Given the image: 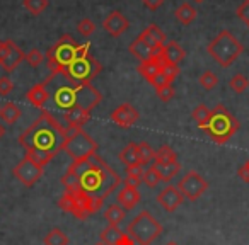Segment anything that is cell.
<instances>
[{
  "instance_id": "49",
  "label": "cell",
  "mask_w": 249,
  "mask_h": 245,
  "mask_svg": "<svg viewBox=\"0 0 249 245\" xmlns=\"http://www.w3.org/2000/svg\"><path fill=\"white\" fill-rule=\"evenodd\" d=\"M9 41H11V39H7V41H0V65H2V62H4L5 56H7V53H9Z\"/></svg>"
},
{
  "instance_id": "38",
  "label": "cell",
  "mask_w": 249,
  "mask_h": 245,
  "mask_svg": "<svg viewBox=\"0 0 249 245\" xmlns=\"http://www.w3.org/2000/svg\"><path fill=\"white\" fill-rule=\"evenodd\" d=\"M229 85H231V89L234 90V92L242 94V92H246V89L249 87V80H248V77H244L242 73H237V75H234L229 80Z\"/></svg>"
},
{
  "instance_id": "35",
  "label": "cell",
  "mask_w": 249,
  "mask_h": 245,
  "mask_svg": "<svg viewBox=\"0 0 249 245\" xmlns=\"http://www.w3.org/2000/svg\"><path fill=\"white\" fill-rule=\"evenodd\" d=\"M139 160L142 165H149L150 162L156 160V150H154L147 142L139 143Z\"/></svg>"
},
{
  "instance_id": "28",
  "label": "cell",
  "mask_w": 249,
  "mask_h": 245,
  "mask_svg": "<svg viewBox=\"0 0 249 245\" xmlns=\"http://www.w3.org/2000/svg\"><path fill=\"white\" fill-rule=\"evenodd\" d=\"M176 19L181 22L183 26H190L191 22L196 19V16H198V12H196V9L193 7L191 4H188V2H184V4H181L179 7L176 9Z\"/></svg>"
},
{
  "instance_id": "8",
  "label": "cell",
  "mask_w": 249,
  "mask_h": 245,
  "mask_svg": "<svg viewBox=\"0 0 249 245\" xmlns=\"http://www.w3.org/2000/svg\"><path fill=\"white\" fill-rule=\"evenodd\" d=\"M126 233L135 244L150 245L162 235V225L147 210L140 211L126 227Z\"/></svg>"
},
{
  "instance_id": "24",
  "label": "cell",
  "mask_w": 249,
  "mask_h": 245,
  "mask_svg": "<svg viewBox=\"0 0 249 245\" xmlns=\"http://www.w3.org/2000/svg\"><path fill=\"white\" fill-rule=\"evenodd\" d=\"M162 66H164V62H162V58H160V51H159V55H157L156 58L149 60V62L140 63L137 70L142 73V77L147 80V82H150V80H152L157 73L162 72Z\"/></svg>"
},
{
  "instance_id": "30",
  "label": "cell",
  "mask_w": 249,
  "mask_h": 245,
  "mask_svg": "<svg viewBox=\"0 0 249 245\" xmlns=\"http://www.w3.org/2000/svg\"><path fill=\"white\" fill-rule=\"evenodd\" d=\"M124 213H126V211H124L120 204H109V206L104 210V220L107 221V225L118 227V225L124 220Z\"/></svg>"
},
{
  "instance_id": "55",
  "label": "cell",
  "mask_w": 249,
  "mask_h": 245,
  "mask_svg": "<svg viewBox=\"0 0 249 245\" xmlns=\"http://www.w3.org/2000/svg\"><path fill=\"white\" fill-rule=\"evenodd\" d=\"M248 28H249V26H248Z\"/></svg>"
},
{
  "instance_id": "47",
  "label": "cell",
  "mask_w": 249,
  "mask_h": 245,
  "mask_svg": "<svg viewBox=\"0 0 249 245\" xmlns=\"http://www.w3.org/2000/svg\"><path fill=\"white\" fill-rule=\"evenodd\" d=\"M142 2H143V5L152 12H156L157 9H160L164 4V0H142Z\"/></svg>"
},
{
  "instance_id": "6",
  "label": "cell",
  "mask_w": 249,
  "mask_h": 245,
  "mask_svg": "<svg viewBox=\"0 0 249 245\" xmlns=\"http://www.w3.org/2000/svg\"><path fill=\"white\" fill-rule=\"evenodd\" d=\"M207 51L215 62L224 68H229L244 51L242 43L231 31H220L207 46Z\"/></svg>"
},
{
  "instance_id": "12",
  "label": "cell",
  "mask_w": 249,
  "mask_h": 245,
  "mask_svg": "<svg viewBox=\"0 0 249 245\" xmlns=\"http://www.w3.org/2000/svg\"><path fill=\"white\" fill-rule=\"evenodd\" d=\"M12 174H14L19 182L24 184L26 187H33L43 177V169L24 157V159L12 169Z\"/></svg>"
},
{
  "instance_id": "18",
  "label": "cell",
  "mask_w": 249,
  "mask_h": 245,
  "mask_svg": "<svg viewBox=\"0 0 249 245\" xmlns=\"http://www.w3.org/2000/svg\"><path fill=\"white\" fill-rule=\"evenodd\" d=\"M139 38H142L143 41L152 49H156V51H160V49L166 46V34H164L162 29L157 24H150L149 28H145Z\"/></svg>"
},
{
  "instance_id": "40",
  "label": "cell",
  "mask_w": 249,
  "mask_h": 245,
  "mask_svg": "<svg viewBox=\"0 0 249 245\" xmlns=\"http://www.w3.org/2000/svg\"><path fill=\"white\" fill-rule=\"evenodd\" d=\"M77 31H79V34L84 36V38H89V36L96 31V24H94L90 19L84 17L82 21H79V24H77Z\"/></svg>"
},
{
  "instance_id": "5",
  "label": "cell",
  "mask_w": 249,
  "mask_h": 245,
  "mask_svg": "<svg viewBox=\"0 0 249 245\" xmlns=\"http://www.w3.org/2000/svg\"><path fill=\"white\" fill-rule=\"evenodd\" d=\"M82 48H84V45H77L72 36H69V34L62 36V38L48 49V53H46L48 68H50V72H52V75H50V79L46 80V82H50L55 75H62V73L69 68L70 63L77 58V55L82 51Z\"/></svg>"
},
{
  "instance_id": "23",
  "label": "cell",
  "mask_w": 249,
  "mask_h": 245,
  "mask_svg": "<svg viewBox=\"0 0 249 245\" xmlns=\"http://www.w3.org/2000/svg\"><path fill=\"white\" fill-rule=\"evenodd\" d=\"M130 53H132L133 56H135L137 60H139L140 63L143 62H149V60L156 58L157 55H159V51H156V49H152L149 45H147L145 41H143L142 38H137L135 41L130 45Z\"/></svg>"
},
{
  "instance_id": "4",
  "label": "cell",
  "mask_w": 249,
  "mask_h": 245,
  "mask_svg": "<svg viewBox=\"0 0 249 245\" xmlns=\"http://www.w3.org/2000/svg\"><path fill=\"white\" fill-rule=\"evenodd\" d=\"M239 119L234 117V114L229 113V109H225L224 106L218 104L215 109H212V114L208 117L207 125L203 126V131L213 140L218 145L227 143L235 133L239 131Z\"/></svg>"
},
{
  "instance_id": "20",
  "label": "cell",
  "mask_w": 249,
  "mask_h": 245,
  "mask_svg": "<svg viewBox=\"0 0 249 245\" xmlns=\"http://www.w3.org/2000/svg\"><path fill=\"white\" fill-rule=\"evenodd\" d=\"M90 119V113L79 107H73L63 113V121H65V128H75V130H82L86 123H89Z\"/></svg>"
},
{
  "instance_id": "44",
  "label": "cell",
  "mask_w": 249,
  "mask_h": 245,
  "mask_svg": "<svg viewBox=\"0 0 249 245\" xmlns=\"http://www.w3.org/2000/svg\"><path fill=\"white\" fill-rule=\"evenodd\" d=\"M174 87H173V83H169V85H166V87H162V89H159L157 90V96H159V99L162 100V102H169L171 99L174 97Z\"/></svg>"
},
{
  "instance_id": "22",
  "label": "cell",
  "mask_w": 249,
  "mask_h": 245,
  "mask_svg": "<svg viewBox=\"0 0 249 245\" xmlns=\"http://www.w3.org/2000/svg\"><path fill=\"white\" fill-rule=\"evenodd\" d=\"M46 85H48L46 82L36 83L35 87H31V89L26 92V99H28V102L33 104L35 107H38V109H41V107L45 106L50 99V92H48V89H46Z\"/></svg>"
},
{
  "instance_id": "3",
  "label": "cell",
  "mask_w": 249,
  "mask_h": 245,
  "mask_svg": "<svg viewBox=\"0 0 249 245\" xmlns=\"http://www.w3.org/2000/svg\"><path fill=\"white\" fill-rule=\"evenodd\" d=\"M53 102L60 109H73L79 107L87 113H92L94 107L103 102V94L92 83H79V85H62L53 94Z\"/></svg>"
},
{
  "instance_id": "13",
  "label": "cell",
  "mask_w": 249,
  "mask_h": 245,
  "mask_svg": "<svg viewBox=\"0 0 249 245\" xmlns=\"http://www.w3.org/2000/svg\"><path fill=\"white\" fill-rule=\"evenodd\" d=\"M140 119V114L135 107L132 106L130 102H124V104H120L116 109L111 113V121L116 123L120 128L123 130H128L135 125L137 121Z\"/></svg>"
},
{
  "instance_id": "54",
  "label": "cell",
  "mask_w": 249,
  "mask_h": 245,
  "mask_svg": "<svg viewBox=\"0 0 249 245\" xmlns=\"http://www.w3.org/2000/svg\"><path fill=\"white\" fill-rule=\"evenodd\" d=\"M246 163H248V165H249V160H248V162H246Z\"/></svg>"
},
{
  "instance_id": "19",
  "label": "cell",
  "mask_w": 249,
  "mask_h": 245,
  "mask_svg": "<svg viewBox=\"0 0 249 245\" xmlns=\"http://www.w3.org/2000/svg\"><path fill=\"white\" fill-rule=\"evenodd\" d=\"M26 60V53L16 45L14 41H9V53L5 56V60L2 62V68H4L5 73H11L21 65Z\"/></svg>"
},
{
  "instance_id": "16",
  "label": "cell",
  "mask_w": 249,
  "mask_h": 245,
  "mask_svg": "<svg viewBox=\"0 0 249 245\" xmlns=\"http://www.w3.org/2000/svg\"><path fill=\"white\" fill-rule=\"evenodd\" d=\"M116 199H118V204H120V206L123 208L124 211H132L133 208H135L137 204L140 203L142 196H140L139 187L130 186V184H124V186L121 187L120 191H118Z\"/></svg>"
},
{
  "instance_id": "2",
  "label": "cell",
  "mask_w": 249,
  "mask_h": 245,
  "mask_svg": "<svg viewBox=\"0 0 249 245\" xmlns=\"http://www.w3.org/2000/svg\"><path fill=\"white\" fill-rule=\"evenodd\" d=\"M67 138H69V128L60 125L50 111L43 109L38 119L19 135V145L24 150H43L56 157V153L65 145Z\"/></svg>"
},
{
  "instance_id": "43",
  "label": "cell",
  "mask_w": 249,
  "mask_h": 245,
  "mask_svg": "<svg viewBox=\"0 0 249 245\" xmlns=\"http://www.w3.org/2000/svg\"><path fill=\"white\" fill-rule=\"evenodd\" d=\"M162 73L166 75V79L169 80V82H173V80L179 75V65H169V63H164Z\"/></svg>"
},
{
  "instance_id": "36",
  "label": "cell",
  "mask_w": 249,
  "mask_h": 245,
  "mask_svg": "<svg viewBox=\"0 0 249 245\" xmlns=\"http://www.w3.org/2000/svg\"><path fill=\"white\" fill-rule=\"evenodd\" d=\"M154 162H178V155L169 145H162L156 150V160Z\"/></svg>"
},
{
  "instance_id": "14",
  "label": "cell",
  "mask_w": 249,
  "mask_h": 245,
  "mask_svg": "<svg viewBox=\"0 0 249 245\" xmlns=\"http://www.w3.org/2000/svg\"><path fill=\"white\" fill-rule=\"evenodd\" d=\"M184 201V196L179 193L176 186H166L159 194H157V203L160 204L164 211L167 213H174L178 208L183 204Z\"/></svg>"
},
{
  "instance_id": "32",
  "label": "cell",
  "mask_w": 249,
  "mask_h": 245,
  "mask_svg": "<svg viewBox=\"0 0 249 245\" xmlns=\"http://www.w3.org/2000/svg\"><path fill=\"white\" fill-rule=\"evenodd\" d=\"M142 176H143V165L137 163V165L126 167V177H124V184L139 187L142 184Z\"/></svg>"
},
{
  "instance_id": "41",
  "label": "cell",
  "mask_w": 249,
  "mask_h": 245,
  "mask_svg": "<svg viewBox=\"0 0 249 245\" xmlns=\"http://www.w3.org/2000/svg\"><path fill=\"white\" fill-rule=\"evenodd\" d=\"M43 60H45V55H43V51H39L38 48H33L26 53V62L31 66H39L43 63Z\"/></svg>"
},
{
  "instance_id": "10",
  "label": "cell",
  "mask_w": 249,
  "mask_h": 245,
  "mask_svg": "<svg viewBox=\"0 0 249 245\" xmlns=\"http://www.w3.org/2000/svg\"><path fill=\"white\" fill-rule=\"evenodd\" d=\"M58 206L65 213L73 214L77 220H87L94 213L90 204L87 203V199L79 193H67L65 191L58 199Z\"/></svg>"
},
{
  "instance_id": "42",
  "label": "cell",
  "mask_w": 249,
  "mask_h": 245,
  "mask_svg": "<svg viewBox=\"0 0 249 245\" xmlns=\"http://www.w3.org/2000/svg\"><path fill=\"white\" fill-rule=\"evenodd\" d=\"M14 89V83L9 79V75H2L0 77V96H9Z\"/></svg>"
},
{
  "instance_id": "29",
  "label": "cell",
  "mask_w": 249,
  "mask_h": 245,
  "mask_svg": "<svg viewBox=\"0 0 249 245\" xmlns=\"http://www.w3.org/2000/svg\"><path fill=\"white\" fill-rule=\"evenodd\" d=\"M26 159H29L33 163H36V165H39L41 169H45V167L55 159V155L48 152H43V150L29 148V150H26Z\"/></svg>"
},
{
  "instance_id": "52",
  "label": "cell",
  "mask_w": 249,
  "mask_h": 245,
  "mask_svg": "<svg viewBox=\"0 0 249 245\" xmlns=\"http://www.w3.org/2000/svg\"><path fill=\"white\" fill-rule=\"evenodd\" d=\"M193 2H196V4H203L205 0H193Z\"/></svg>"
},
{
  "instance_id": "17",
  "label": "cell",
  "mask_w": 249,
  "mask_h": 245,
  "mask_svg": "<svg viewBox=\"0 0 249 245\" xmlns=\"http://www.w3.org/2000/svg\"><path fill=\"white\" fill-rule=\"evenodd\" d=\"M101 242L106 245H135V242L128 237V233L120 230L118 227L107 225L103 231H101Z\"/></svg>"
},
{
  "instance_id": "21",
  "label": "cell",
  "mask_w": 249,
  "mask_h": 245,
  "mask_svg": "<svg viewBox=\"0 0 249 245\" xmlns=\"http://www.w3.org/2000/svg\"><path fill=\"white\" fill-rule=\"evenodd\" d=\"M160 58L164 63H169V65H179L186 58V51L176 41H169L160 49Z\"/></svg>"
},
{
  "instance_id": "26",
  "label": "cell",
  "mask_w": 249,
  "mask_h": 245,
  "mask_svg": "<svg viewBox=\"0 0 249 245\" xmlns=\"http://www.w3.org/2000/svg\"><path fill=\"white\" fill-rule=\"evenodd\" d=\"M118 159H120V162L123 163V165H126V167L140 163V160H139V145H137V143H133V142H130L128 145L124 147V148L118 153ZM140 165H142V163H140Z\"/></svg>"
},
{
  "instance_id": "9",
  "label": "cell",
  "mask_w": 249,
  "mask_h": 245,
  "mask_svg": "<svg viewBox=\"0 0 249 245\" xmlns=\"http://www.w3.org/2000/svg\"><path fill=\"white\" fill-rule=\"evenodd\" d=\"M62 150L72 159V162H79V160H87L96 155L99 145L84 130L69 128V138Z\"/></svg>"
},
{
  "instance_id": "33",
  "label": "cell",
  "mask_w": 249,
  "mask_h": 245,
  "mask_svg": "<svg viewBox=\"0 0 249 245\" xmlns=\"http://www.w3.org/2000/svg\"><path fill=\"white\" fill-rule=\"evenodd\" d=\"M210 114H212V109H208L205 104H198V106L193 109V113H191V117L195 119V123L198 125V128L201 130L205 125H207Z\"/></svg>"
},
{
  "instance_id": "46",
  "label": "cell",
  "mask_w": 249,
  "mask_h": 245,
  "mask_svg": "<svg viewBox=\"0 0 249 245\" xmlns=\"http://www.w3.org/2000/svg\"><path fill=\"white\" fill-rule=\"evenodd\" d=\"M149 83L154 87V89H156V92H157V90H159V89H162V87L169 85V83H173V82H169V80L166 79V75H164V73L160 72V73H157V75L154 77V79L150 80Z\"/></svg>"
},
{
  "instance_id": "34",
  "label": "cell",
  "mask_w": 249,
  "mask_h": 245,
  "mask_svg": "<svg viewBox=\"0 0 249 245\" xmlns=\"http://www.w3.org/2000/svg\"><path fill=\"white\" fill-rule=\"evenodd\" d=\"M142 182L145 184L147 187H150V189H154V187H157L160 182H162V179H160V176H159V172H157V170H156V167L150 165V167H147V169L143 170Z\"/></svg>"
},
{
  "instance_id": "48",
  "label": "cell",
  "mask_w": 249,
  "mask_h": 245,
  "mask_svg": "<svg viewBox=\"0 0 249 245\" xmlns=\"http://www.w3.org/2000/svg\"><path fill=\"white\" fill-rule=\"evenodd\" d=\"M237 176L241 177L242 182H246V184L249 182V165H248V163H244V165H242V167H239Z\"/></svg>"
},
{
  "instance_id": "7",
  "label": "cell",
  "mask_w": 249,
  "mask_h": 245,
  "mask_svg": "<svg viewBox=\"0 0 249 245\" xmlns=\"http://www.w3.org/2000/svg\"><path fill=\"white\" fill-rule=\"evenodd\" d=\"M103 70V65L89 53V43H86L82 51L77 55V58L69 65V68L62 73L72 85L79 83H90Z\"/></svg>"
},
{
  "instance_id": "50",
  "label": "cell",
  "mask_w": 249,
  "mask_h": 245,
  "mask_svg": "<svg viewBox=\"0 0 249 245\" xmlns=\"http://www.w3.org/2000/svg\"><path fill=\"white\" fill-rule=\"evenodd\" d=\"M4 136H5V128L2 125H0V140L4 138Z\"/></svg>"
},
{
  "instance_id": "1",
  "label": "cell",
  "mask_w": 249,
  "mask_h": 245,
  "mask_svg": "<svg viewBox=\"0 0 249 245\" xmlns=\"http://www.w3.org/2000/svg\"><path fill=\"white\" fill-rule=\"evenodd\" d=\"M67 170L77 177L79 191H75V193L86 197L94 213L103 206L106 197L113 191H116L121 184L120 174L114 169H111L97 153L87 160L72 162Z\"/></svg>"
},
{
  "instance_id": "37",
  "label": "cell",
  "mask_w": 249,
  "mask_h": 245,
  "mask_svg": "<svg viewBox=\"0 0 249 245\" xmlns=\"http://www.w3.org/2000/svg\"><path fill=\"white\" fill-rule=\"evenodd\" d=\"M48 0H24V9L31 16H39L48 7Z\"/></svg>"
},
{
  "instance_id": "31",
  "label": "cell",
  "mask_w": 249,
  "mask_h": 245,
  "mask_svg": "<svg viewBox=\"0 0 249 245\" xmlns=\"http://www.w3.org/2000/svg\"><path fill=\"white\" fill-rule=\"evenodd\" d=\"M45 245H69V237L63 230L60 228H53L46 233V237L43 238Z\"/></svg>"
},
{
  "instance_id": "39",
  "label": "cell",
  "mask_w": 249,
  "mask_h": 245,
  "mask_svg": "<svg viewBox=\"0 0 249 245\" xmlns=\"http://www.w3.org/2000/svg\"><path fill=\"white\" fill-rule=\"evenodd\" d=\"M198 82H200V85L203 87L205 90H212L217 87L218 83V79L217 75H215L213 72H210V70H207V72H203L200 75V79H198Z\"/></svg>"
},
{
  "instance_id": "53",
  "label": "cell",
  "mask_w": 249,
  "mask_h": 245,
  "mask_svg": "<svg viewBox=\"0 0 249 245\" xmlns=\"http://www.w3.org/2000/svg\"><path fill=\"white\" fill-rule=\"evenodd\" d=\"M94 245H106V244H104V242H101V240H99V242H96V244H94Z\"/></svg>"
},
{
  "instance_id": "15",
  "label": "cell",
  "mask_w": 249,
  "mask_h": 245,
  "mask_svg": "<svg viewBox=\"0 0 249 245\" xmlns=\"http://www.w3.org/2000/svg\"><path fill=\"white\" fill-rule=\"evenodd\" d=\"M103 28L111 38H120V36L130 28V22H128V19L124 17V14H121L120 11H111L109 14L104 17Z\"/></svg>"
},
{
  "instance_id": "45",
  "label": "cell",
  "mask_w": 249,
  "mask_h": 245,
  "mask_svg": "<svg viewBox=\"0 0 249 245\" xmlns=\"http://www.w3.org/2000/svg\"><path fill=\"white\" fill-rule=\"evenodd\" d=\"M235 14H237V17L241 19L242 22H246V24L249 26V0H244V2L239 5Z\"/></svg>"
},
{
  "instance_id": "27",
  "label": "cell",
  "mask_w": 249,
  "mask_h": 245,
  "mask_svg": "<svg viewBox=\"0 0 249 245\" xmlns=\"http://www.w3.org/2000/svg\"><path fill=\"white\" fill-rule=\"evenodd\" d=\"M21 116H22L21 107L14 102H5L4 106L0 107V117H2V121L7 123V125H14V123H18Z\"/></svg>"
},
{
  "instance_id": "51",
  "label": "cell",
  "mask_w": 249,
  "mask_h": 245,
  "mask_svg": "<svg viewBox=\"0 0 249 245\" xmlns=\"http://www.w3.org/2000/svg\"><path fill=\"white\" fill-rule=\"evenodd\" d=\"M166 245H178V244H176V242H173V240H171V242H167Z\"/></svg>"
},
{
  "instance_id": "11",
  "label": "cell",
  "mask_w": 249,
  "mask_h": 245,
  "mask_svg": "<svg viewBox=\"0 0 249 245\" xmlns=\"http://www.w3.org/2000/svg\"><path fill=\"white\" fill-rule=\"evenodd\" d=\"M178 189L183 194L186 199L190 201H196L200 196H203L208 189V182L195 170H190L183 179L178 182Z\"/></svg>"
},
{
  "instance_id": "25",
  "label": "cell",
  "mask_w": 249,
  "mask_h": 245,
  "mask_svg": "<svg viewBox=\"0 0 249 245\" xmlns=\"http://www.w3.org/2000/svg\"><path fill=\"white\" fill-rule=\"evenodd\" d=\"M156 167V170L159 172L160 179L164 182H169L174 177L178 176V172L181 170V163L179 162H154L152 163Z\"/></svg>"
}]
</instances>
